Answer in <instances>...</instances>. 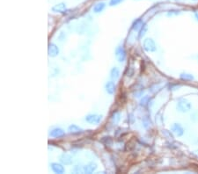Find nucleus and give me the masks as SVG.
Here are the masks:
<instances>
[{"instance_id":"obj_17","label":"nucleus","mask_w":198,"mask_h":174,"mask_svg":"<svg viewBox=\"0 0 198 174\" xmlns=\"http://www.w3.org/2000/svg\"><path fill=\"white\" fill-rule=\"evenodd\" d=\"M146 29H147V26H146V25L145 24H144L143 25V26L140 28V30H139V33H138V38L139 39H141L144 34H145V32H146Z\"/></svg>"},{"instance_id":"obj_1","label":"nucleus","mask_w":198,"mask_h":174,"mask_svg":"<svg viewBox=\"0 0 198 174\" xmlns=\"http://www.w3.org/2000/svg\"><path fill=\"white\" fill-rule=\"evenodd\" d=\"M114 56H115L116 60H117L119 63H123V62L126 60L127 52H126L125 48H123V46H118V47L115 48Z\"/></svg>"},{"instance_id":"obj_4","label":"nucleus","mask_w":198,"mask_h":174,"mask_svg":"<svg viewBox=\"0 0 198 174\" xmlns=\"http://www.w3.org/2000/svg\"><path fill=\"white\" fill-rule=\"evenodd\" d=\"M59 161L64 164V165H70L73 162L72 156L68 154V153H62L59 156Z\"/></svg>"},{"instance_id":"obj_3","label":"nucleus","mask_w":198,"mask_h":174,"mask_svg":"<svg viewBox=\"0 0 198 174\" xmlns=\"http://www.w3.org/2000/svg\"><path fill=\"white\" fill-rule=\"evenodd\" d=\"M48 135L52 138L58 139V138H62V137L65 136V131L61 128H54L53 129L49 131Z\"/></svg>"},{"instance_id":"obj_18","label":"nucleus","mask_w":198,"mask_h":174,"mask_svg":"<svg viewBox=\"0 0 198 174\" xmlns=\"http://www.w3.org/2000/svg\"><path fill=\"white\" fill-rule=\"evenodd\" d=\"M122 2H123V0H110L109 5L110 6H115V5H118L119 4H121Z\"/></svg>"},{"instance_id":"obj_6","label":"nucleus","mask_w":198,"mask_h":174,"mask_svg":"<svg viewBox=\"0 0 198 174\" xmlns=\"http://www.w3.org/2000/svg\"><path fill=\"white\" fill-rule=\"evenodd\" d=\"M68 132L70 134V135H81L83 134L85 130L80 128L79 126L78 125H75V124H71L68 127Z\"/></svg>"},{"instance_id":"obj_9","label":"nucleus","mask_w":198,"mask_h":174,"mask_svg":"<svg viewBox=\"0 0 198 174\" xmlns=\"http://www.w3.org/2000/svg\"><path fill=\"white\" fill-rule=\"evenodd\" d=\"M67 10L65 3H59L55 4L52 7V11L54 12H57V13H62V14H65V12Z\"/></svg>"},{"instance_id":"obj_8","label":"nucleus","mask_w":198,"mask_h":174,"mask_svg":"<svg viewBox=\"0 0 198 174\" xmlns=\"http://www.w3.org/2000/svg\"><path fill=\"white\" fill-rule=\"evenodd\" d=\"M144 50L148 51V52H153L156 50V46H155V43L152 40V39H145L144 41Z\"/></svg>"},{"instance_id":"obj_12","label":"nucleus","mask_w":198,"mask_h":174,"mask_svg":"<svg viewBox=\"0 0 198 174\" xmlns=\"http://www.w3.org/2000/svg\"><path fill=\"white\" fill-rule=\"evenodd\" d=\"M109 77L112 80H117L120 77V69L117 67L112 68L111 70H110Z\"/></svg>"},{"instance_id":"obj_11","label":"nucleus","mask_w":198,"mask_h":174,"mask_svg":"<svg viewBox=\"0 0 198 174\" xmlns=\"http://www.w3.org/2000/svg\"><path fill=\"white\" fill-rule=\"evenodd\" d=\"M105 90H106V91H107L109 94L113 95V94L115 92V91H116V86H115L114 82H113V81L107 82L106 85H105Z\"/></svg>"},{"instance_id":"obj_5","label":"nucleus","mask_w":198,"mask_h":174,"mask_svg":"<svg viewBox=\"0 0 198 174\" xmlns=\"http://www.w3.org/2000/svg\"><path fill=\"white\" fill-rule=\"evenodd\" d=\"M50 167H51V170L55 173L63 174L65 173V169L64 164L62 163L61 164H59V163H51Z\"/></svg>"},{"instance_id":"obj_10","label":"nucleus","mask_w":198,"mask_h":174,"mask_svg":"<svg viewBox=\"0 0 198 174\" xmlns=\"http://www.w3.org/2000/svg\"><path fill=\"white\" fill-rule=\"evenodd\" d=\"M96 169H97V164L95 163H89L83 167V173L91 174L93 172H95Z\"/></svg>"},{"instance_id":"obj_15","label":"nucleus","mask_w":198,"mask_h":174,"mask_svg":"<svg viewBox=\"0 0 198 174\" xmlns=\"http://www.w3.org/2000/svg\"><path fill=\"white\" fill-rule=\"evenodd\" d=\"M143 25H144L143 20H140V19H137V20H136L135 21L132 23V26H131L132 30H134V31H137V30H139V29L143 26Z\"/></svg>"},{"instance_id":"obj_13","label":"nucleus","mask_w":198,"mask_h":174,"mask_svg":"<svg viewBox=\"0 0 198 174\" xmlns=\"http://www.w3.org/2000/svg\"><path fill=\"white\" fill-rule=\"evenodd\" d=\"M121 119V114L118 111H114L110 116V121L113 125H116Z\"/></svg>"},{"instance_id":"obj_14","label":"nucleus","mask_w":198,"mask_h":174,"mask_svg":"<svg viewBox=\"0 0 198 174\" xmlns=\"http://www.w3.org/2000/svg\"><path fill=\"white\" fill-rule=\"evenodd\" d=\"M105 7H106V4H105L104 2H100V3L96 4L93 6L92 11H93V12H95V13H100V12H103V10L105 9Z\"/></svg>"},{"instance_id":"obj_7","label":"nucleus","mask_w":198,"mask_h":174,"mask_svg":"<svg viewBox=\"0 0 198 174\" xmlns=\"http://www.w3.org/2000/svg\"><path fill=\"white\" fill-rule=\"evenodd\" d=\"M59 48L54 43H49L48 47V53L50 57H56L59 55Z\"/></svg>"},{"instance_id":"obj_2","label":"nucleus","mask_w":198,"mask_h":174,"mask_svg":"<svg viewBox=\"0 0 198 174\" xmlns=\"http://www.w3.org/2000/svg\"><path fill=\"white\" fill-rule=\"evenodd\" d=\"M85 120L89 124H99L102 120V115L97 113H90L86 116Z\"/></svg>"},{"instance_id":"obj_16","label":"nucleus","mask_w":198,"mask_h":174,"mask_svg":"<svg viewBox=\"0 0 198 174\" xmlns=\"http://www.w3.org/2000/svg\"><path fill=\"white\" fill-rule=\"evenodd\" d=\"M100 142L106 145V146H110L112 143H113V139L110 137V136H103L101 139H100Z\"/></svg>"}]
</instances>
